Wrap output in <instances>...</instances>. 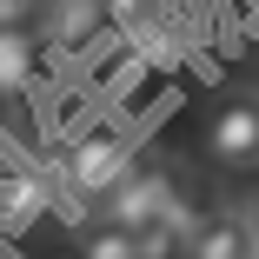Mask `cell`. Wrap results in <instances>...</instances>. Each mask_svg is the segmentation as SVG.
<instances>
[{
  "label": "cell",
  "instance_id": "cell-1",
  "mask_svg": "<svg viewBox=\"0 0 259 259\" xmlns=\"http://www.w3.org/2000/svg\"><path fill=\"white\" fill-rule=\"evenodd\" d=\"M133 153H140V140H133L126 126H113V120L80 126V133L60 146L54 173H47V180H54V206H67L73 220H87V206H93V199H107V193L126 180Z\"/></svg>",
  "mask_w": 259,
  "mask_h": 259
},
{
  "label": "cell",
  "instance_id": "cell-2",
  "mask_svg": "<svg viewBox=\"0 0 259 259\" xmlns=\"http://www.w3.org/2000/svg\"><path fill=\"white\" fill-rule=\"evenodd\" d=\"M173 173H166V160H160V153H133V166H126V180L107 193V220L113 226H126V233H146L153 220H160V206L173 199Z\"/></svg>",
  "mask_w": 259,
  "mask_h": 259
},
{
  "label": "cell",
  "instance_id": "cell-3",
  "mask_svg": "<svg viewBox=\"0 0 259 259\" xmlns=\"http://www.w3.org/2000/svg\"><path fill=\"white\" fill-rule=\"evenodd\" d=\"M206 160L213 166H259V93H226L206 113Z\"/></svg>",
  "mask_w": 259,
  "mask_h": 259
},
{
  "label": "cell",
  "instance_id": "cell-4",
  "mask_svg": "<svg viewBox=\"0 0 259 259\" xmlns=\"http://www.w3.org/2000/svg\"><path fill=\"white\" fill-rule=\"evenodd\" d=\"M54 213V180L40 166H20L0 153V233H27Z\"/></svg>",
  "mask_w": 259,
  "mask_h": 259
},
{
  "label": "cell",
  "instance_id": "cell-5",
  "mask_svg": "<svg viewBox=\"0 0 259 259\" xmlns=\"http://www.w3.org/2000/svg\"><path fill=\"white\" fill-rule=\"evenodd\" d=\"M40 60H47V33L33 20H0V100H20L40 80Z\"/></svg>",
  "mask_w": 259,
  "mask_h": 259
},
{
  "label": "cell",
  "instance_id": "cell-6",
  "mask_svg": "<svg viewBox=\"0 0 259 259\" xmlns=\"http://www.w3.org/2000/svg\"><path fill=\"white\" fill-rule=\"evenodd\" d=\"M246 246H252V220L233 213V206H213V213L199 220L186 259H246Z\"/></svg>",
  "mask_w": 259,
  "mask_h": 259
},
{
  "label": "cell",
  "instance_id": "cell-7",
  "mask_svg": "<svg viewBox=\"0 0 259 259\" xmlns=\"http://www.w3.org/2000/svg\"><path fill=\"white\" fill-rule=\"evenodd\" d=\"M80 259H140V239L126 226H113V220H93L80 233Z\"/></svg>",
  "mask_w": 259,
  "mask_h": 259
},
{
  "label": "cell",
  "instance_id": "cell-8",
  "mask_svg": "<svg viewBox=\"0 0 259 259\" xmlns=\"http://www.w3.org/2000/svg\"><path fill=\"white\" fill-rule=\"evenodd\" d=\"M146 7H153V0H100L107 20H133V14H146Z\"/></svg>",
  "mask_w": 259,
  "mask_h": 259
},
{
  "label": "cell",
  "instance_id": "cell-9",
  "mask_svg": "<svg viewBox=\"0 0 259 259\" xmlns=\"http://www.w3.org/2000/svg\"><path fill=\"white\" fill-rule=\"evenodd\" d=\"M7 140H14V126H7V100H0V153H7Z\"/></svg>",
  "mask_w": 259,
  "mask_h": 259
},
{
  "label": "cell",
  "instance_id": "cell-10",
  "mask_svg": "<svg viewBox=\"0 0 259 259\" xmlns=\"http://www.w3.org/2000/svg\"><path fill=\"white\" fill-rule=\"evenodd\" d=\"M252 220V246H246V259H259V213H246Z\"/></svg>",
  "mask_w": 259,
  "mask_h": 259
},
{
  "label": "cell",
  "instance_id": "cell-11",
  "mask_svg": "<svg viewBox=\"0 0 259 259\" xmlns=\"http://www.w3.org/2000/svg\"><path fill=\"white\" fill-rule=\"evenodd\" d=\"M0 20H7V7H0Z\"/></svg>",
  "mask_w": 259,
  "mask_h": 259
}]
</instances>
